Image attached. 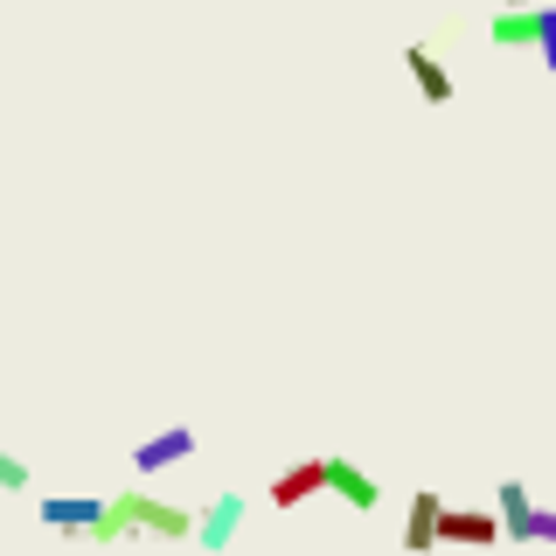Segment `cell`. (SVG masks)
Listing matches in <instances>:
<instances>
[{
  "mask_svg": "<svg viewBox=\"0 0 556 556\" xmlns=\"http://www.w3.org/2000/svg\"><path fill=\"white\" fill-rule=\"evenodd\" d=\"M132 535H153V543H188V535H195V515L174 508V501H153L147 486H126V494L104 501V521L91 529V543H132Z\"/></svg>",
  "mask_w": 556,
  "mask_h": 556,
  "instance_id": "6da1fadb",
  "label": "cell"
},
{
  "mask_svg": "<svg viewBox=\"0 0 556 556\" xmlns=\"http://www.w3.org/2000/svg\"><path fill=\"white\" fill-rule=\"evenodd\" d=\"M188 459H195V431H188V425H167V431H153V439L132 445V473L139 480L167 473V466H188Z\"/></svg>",
  "mask_w": 556,
  "mask_h": 556,
  "instance_id": "7a4b0ae2",
  "label": "cell"
},
{
  "mask_svg": "<svg viewBox=\"0 0 556 556\" xmlns=\"http://www.w3.org/2000/svg\"><path fill=\"white\" fill-rule=\"evenodd\" d=\"M439 543L494 549V543H508V535H501V515H494V508H445V515H439Z\"/></svg>",
  "mask_w": 556,
  "mask_h": 556,
  "instance_id": "3957f363",
  "label": "cell"
},
{
  "mask_svg": "<svg viewBox=\"0 0 556 556\" xmlns=\"http://www.w3.org/2000/svg\"><path fill=\"white\" fill-rule=\"evenodd\" d=\"M243 515H251V501H243V494H216V501L195 515V543H202V549H230L237 529H243Z\"/></svg>",
  "mask_w": 556,
  "mask_h": 556,
  "instance_id": "277c9868",
  "label": "cell"
},
{
  "mask_svg": "<svg viewBox=\"0 0 556 556\" xmlns=\"http://www.w3.org/2000/svg\"><path fill=\"white\" fill-rule=\"evenodd\" d=\"M313 494H327V459L313 452V459H292L286 473L271 480V508H300V501H313Z\"/></svg>",
  "mask_w": 556,
  "mask_h": 556,
  "instance_id": "5b68a950",
  "label": "cell"
},
{
  "mask_svg": "<svg viewBox=\"0 0 556 556\" xmlns=\"http://www.w3.org/2000/svg\"><path fill=\"white\" fill-rule=\"evenodd\" d=\"M42 521L56 535H91L98 521H104V501H91V494H49L42 501Z\"/></svg>",
  "mask_w": 556,
  "mask_h": 556,
  "instance_id": "8992f818",
  "label": "cell"
},
{
  "mask_svg": "<svg viewBox=\"0 0 556 556\" xmlns=\"http://www.w3.org/2000/svg\"><path fill=\"white\" fill-rule=\"evenodd\" d=\"M327 494H341V501H348L355 515H369L376 501H382V486H376L369 473H362L355 459H327Z\"/></svg>",
  "mask_w": 556,
  "mask_h": 556,
  "instance_id": "52a82bcc",
  "label": "cell"
},
{
  "mask_svg": "<svg viewBox=\"0 0 556 556\" xmlns=\"http://www.w3.org/2000/svg\"><path fill=\"white\" fill-rule=\"evenodd\" d=\"M494 515H501V535H508V543H529V529H535V494H529L521 480H501Z\"/></svg>",
  "mask_w": 556,
  "mask_h": 556,
  "instance_id": "ba28073f",
  "label": "cell"
},
{
  "mask_svg": "<svg viewBox=\"0 0 556 556\" xmlns=\"http://www.w3.org/2000/svg\"><path fill=\"white\" fill-rule=\"evenodd\" d=\"M439 515H445V501L431 494H410V515H404V549L410 556H425V549H439Z\"/></svg>",
  "mask_w": 556,
  "mask_h": 556,
  "instance_id": "9c48e42d",
  "label": "cell"
},
{
  "mask_svg": "<svg viewBox=\"0 0 556 556\" xmlns=\"http://www.w3.org/2000/svg\"><path fill=\"white\" fill-rule=\"evenodd\" d=\"M404 70H410L417 91H425V104H452V70L431 56L425 42H410V49H404Z\"/></svg>",
  "mask_w": 556,
  "mask_h": 556,
  "instance_id": "30bf717a",
  "label": "cell"
},
{
  "mask_svg": "<svg viewBox=\"0 0 556 556\" xmlns=\"http://www.w3.org/2000/svg\"><path fill=\"white\" fill-rule=\"evenodd\" d=\"M486 42L494 49H535V8H501L486 22Z\"/></svg>",
  "mask_w": 556,
  "mask_h": 556,
  "instance_id": "8fae6325",
  "label": "cell"
},
{
  "mask_svg": "<svg viewBox=\"0 0 556 556\" xmlns=\"http://www.w3.org/2000/svg\"><path fill=\"white\" fill-rule=\"evenodd\" d=\"M535 56L543 70H556V0H535Z\"/></svg>",
  "mask_w": 556,
  "mask_h": 556,
  "instance_id": "7c38bea8",
  "label": "cell"
},
{
  "mask_svg": "<svg viewBox=\"0 0 556 556\" xmlns=\"http://www.w3.org/2000/svg\"><path fill=\"white\" fill-rule=\"evenodd\" d=\"M28 480H35V473H28V459H22V452H8V445H0V494H22Z\"/></svg>",
  "mask_w": 556,
  "mask_h": 556,
  "instance_id": "4fadbf2b",
  "label": "cell"
},
{
  "mask_svg": "<svg viewBox=\"0 0 556 556\" xmlns=\"http://www.w3.org/2000/svg\"><path fill=\"white\" fill-rule=\"evenodd\" d=\"M529 543H549V549H556V508H543V501H535V529H529Z\"/></svg>",
  "mask_w": 556,
  "mask_h": 556,
  "instance_id": "5bb4252c",
  "label": "cell"
},
{
  "mask_svg": "<svg viewBox=\"0 0 556 556\" xmlns=\"http://www.w3.org/2000/svg\"><path fill=\"white\" fill-rule=\"evenodd\" d=\"M501 8H535V0H501Z\"/></svg>",
  "mask_w": 556,
  "mask_h": 556,
  "instance_id": "9a60e30c",
  "label": "cell"
}]
</instances>
